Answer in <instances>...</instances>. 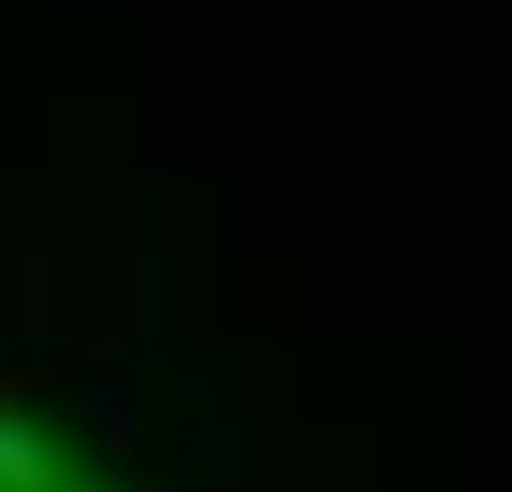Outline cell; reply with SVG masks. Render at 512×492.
<instances>
[{
	"instance_id": "6da1fadb",
	"label": "cell",
	"mask_w": 512,
	"mask_h": 492,
	"mask_svg": "<svg viewBox=\"0 0 512 492\" xmlns=\"http://www.w3.org/2000/svg\"><path fill=\"white\" fill-rule=\"evenodd\" d=\"M93 421H103L113 462H123V451H134V390H123V380H93Z\"/></svg>"
},
{
	"instance_id": "7a4b0ae2",
	"label": "cell",
	"mask_w": 512,
	"mask_h": 492,
	"mask_svg": "<svg viewBox=\"0 0 512 492\" xmlns=\"http://www.w3.org/2000/svg\"><path fill=\"white\" fill-rule=\"evenodd\" d=\"M246 482H256V441H246V421H236V431H226V492H246Z\"/></svg>"
}]
</instances>
